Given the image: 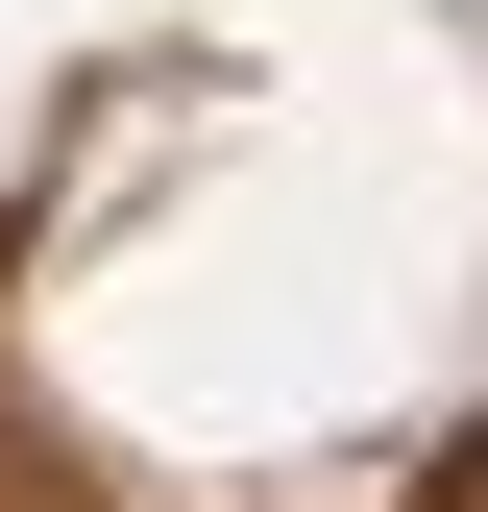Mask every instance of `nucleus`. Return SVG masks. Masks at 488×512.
<instances>
[{
  "label": "nucleus",
  "mask_w": 488,
  "mask_h": 512,
  "mask_svg": "<svg viewBox=\"0 0 488 512\" xmlns=\"http://www.w3.org/2000/svg\"><path fill=\"white\" fill-rule=\"evenodd\" d=\"M440 512H488V439H464V488H440Z\"/></svg>",
  "instance_id": "obj_1"
}]
</instances>
